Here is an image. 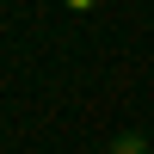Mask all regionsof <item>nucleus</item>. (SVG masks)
<instances>
[{"mask_svg": "<svg viewBox=\"0 0 154 154\" xmlns=\"http://www.w3.org/2000/svg\"><path fill=\"white\" fill-rule=\"evenodd\" d=\"M111 154H148V148L136 142V136H117V142H111Z\"/></svg>", "mask_w": 154, "mask_h": 154, "instance_id": "obj_1", "label": "nucleus"}]
</instances>
